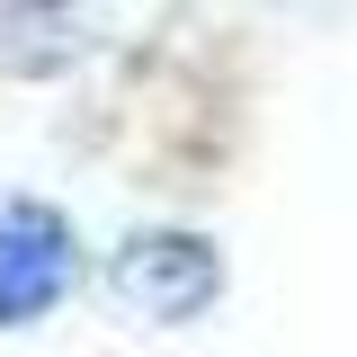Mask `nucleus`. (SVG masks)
Wrapping results in <instances>:
<instances>
[{"instance_id":"obj_1","label":"nucleus","mask_w":357,"mask_h":357,"mask_svg":"<svg viewBox=\"0 0 357 357\" xmlns=\"http://www.w3.org/2000/svg\"><path fill=\"white\" fill-rule=\"evenodd\" d=\"M98 277H107V304L134 312L143 331H197L223 304V286H232L223 241L206 223H134L126 241L107 250Z\"/></svg>"},{"instance_id":"obj_2","label":"nucleus","mask_w":357,"mask_h":357,"mask_svg":"<svg viewBox=\"0 0 357 357\" xmlns=\"http://www.w3.org/2000/svg\"><path fill=\"white\" fill-rule=\"evenodd\" d=\"M89 286V241L36 188H0V331H45Z\"/></svg>"},{"instance_id":"obj_3","label":"nucleus","mask_w":357,"mask_h":357,"mask_svg":"<svg viewBox=\"0 0 357 357\" xmlns=\"http://www.w3.org/2000/svg\"><path fill=\"white\" fill-rule=\"evenodd\" d=\"M98 45H107V0H0L9 81H72Z\"/></svg>"}]
</instances>
